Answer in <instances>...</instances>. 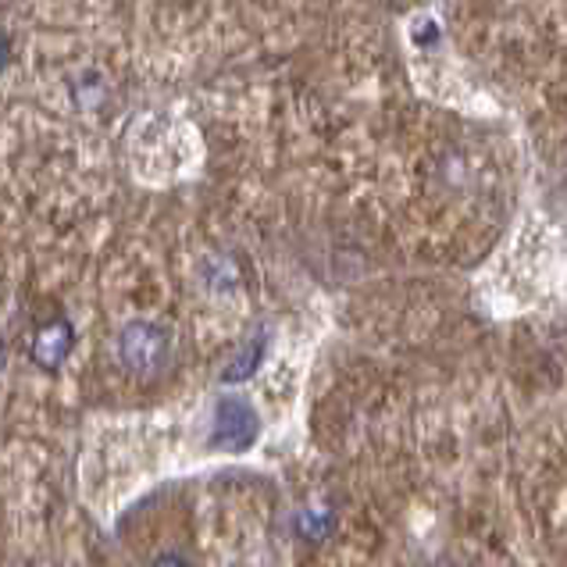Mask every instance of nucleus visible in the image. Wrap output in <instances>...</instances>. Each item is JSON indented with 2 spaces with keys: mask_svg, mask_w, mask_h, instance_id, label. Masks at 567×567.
Returning <instances> with one entry per match:
<instances>
[{
  "mask_svg": "<svg viewBox=\"0 0 567 567\" xmlns=\"http://www.w3.org/2000/svg\"><path fill=\"white\" fill-rule=\"evenodd\" d=\"M4 361H8V353H4V343H0V371H4Z\"/></svg>",
  "mask_w": 567,
  "mask_h": 567,
  "instance_id": "nucleus-7",
  "label": "nucleus"
},
{
  "mask_svg": "<svg viewBox=\"0 0 567 567\" xmlns=\"http://www.w3.org/2000/svg\"><path fill=\"white\" fill-rule=\"evenodd\" d=\"M154 567H189L179 554H165V557H157L154 560Z\"/></svg>",
  "mask_w": 567,
  "mask_h": 567,
  "instance_id": "nucleus-5",
  "label": "nucleus"
},
{
  "mask_svg": "<svg viewBox=\"0 0 567 567\" xmlns=\"http://www.w3.org/2000/svg\"><path fill=\"white\" fill-rule=\"evenodd\" d=\"M72 343H75L72 326L64 318H58V321H51V326H43L37 332V339H32V347H29V358L40 371H58L64 364V358H69Z\"/></svg>",
  "mask_w": 567,
  "mask_h": 567,
  "instance_id": "nucleus-3",
  "label": "nucleus"
},
{
  "mask_svg": "<svg viewBox=\"0 0 567 567\" xmlns=\"http://www.w3.org/2000/svg\"><path fill=\"white\" fill-rule=\"evenodd\" d=\"M118 353L122 364L140 379H154L157 371H165L168 353H172V339L168 332L154 326V321H128L118 336Z\"/></svg>",
  "mask_w": 567,
  "mask_h": 567,
  "instance_id": "nucleus-1",
  "label": "nucleus"
},
{
  "mask_svg": "<svg viewBox=\"0 0 567 567\" xmlns=\"http://www.w3.org/2000/svg\"><path fill=\"white\" fill-rule=\"evenodd\" d=\"M261 432V417L239 396H221L215 408V432H210V446L221 453H247Z\"/></svg>",
  "mask_w": 567,
  "mask_h": 567,
  "instance_id": "nucleus-2",
  "label": "nucleus"
},
{
  "mask_svg": "<svg viewBox=\"0 0 567 567\" xmlns=\"http://www.w3.org/2000/svg\"><path fill=\"white\" fill-rule=\"evenodd\" d=\"M261 353H265V336L257 332L250 343H243V350H239V358L236 361H229V368H225V382H243V379H250L254 371H257V364H261Z\"/></svg>",
  "mask_w": 567,
  "mask_h": 567,
  "instance_id": "nucleus-4",
  "label": "nucleus"
},
{
  "mask_svg": "<svg viewBox=\"0 0 567 567\" xmlns=\"http://www.w3.org/2000/svg\"><path fill=\"white\" fill-rule=\"evenodd\" d=\"M8 64V40H4V32H0V69Z\"/></svg>",
  "mask_w": 567,
  "mask_h": 567,
  "instance_id": "nucleus-6",
  "label": "nucleus"
}]
</instances>
